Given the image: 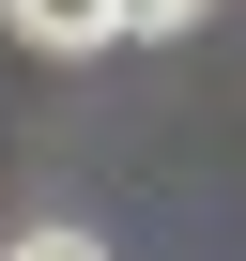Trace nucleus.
<instances>
[{
  "label": "nucleus",
  "mask_w": 246,
  "mask_h": 261,
  "mask_svg": "<svg viewBox=\"0 0 246 261\" xmlns=\"http://www.w3.org/2000/svg\"><path fill=\"white\" fill-rule=\"evenodd\" d=\"M16 16V46H46V62H92V46H123V0H0Z\"/></svg>",
  "instance_id": "nucleus-1"
},
{
  "label": "nucleus",
  "mask_w": 246,
  "mask_h": 261,
  "mask_svg": "<svg viewBox=\"0 0 246 261\" xmlns=\"http://www.w3.org/2000/svg\"><path fill=\"white\" fill-rule=\"evenodd\" d=\"M0 261H108V246H92V230H16Z\"/></svg>",
  "instance_id": "nucleus-2"
},
{
  "label": "nucleus",
  "mask_w": 246,
  "mask_h": 261,
  "mask_svg": "<svg viewBox=\"0 0 246 261\" xmlns=\"http://www.w3.org/2000/svg\"><path fill=\"white\" fill-rule=\"evenodd\" d=\"M123 31H200V0H123Z\"/></svg>",
  "instance_id": "nucleus-3"
}]
</instances>
